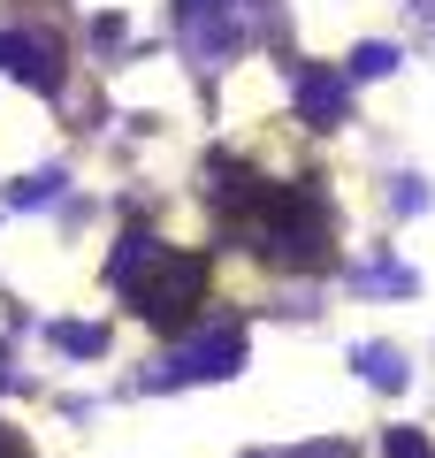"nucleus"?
I'll use <instances>...</instances> for the list:
<instances>
[{
	"label": "nucleus",
	"instance_id": "7ed1b4c3",
	"mask_svg": "<svg viewBox=\"0 0 435 458\" xmlns=\"http://www.w3.org/2000/svg\"><path fill=\"white\" fill-rule=\"evenodd\" d=\"M359 375H367L374 390H405L413 367H405V352H389V344H359Z\"/></svg>",
	"mask_w": 435,
	"mask_h": 458
},
{
	"label": "nucleus",
	"instance_id": "20e7f679",
	"mask_svg": "<svg viewBox=\"0 0 435 458\" xmlns=\"http://www.w3.org/2000/svg\"><path fill=\"white\" fill-rule=\"evenodd\" d=\"M389 458H435L420 428H389Z\"/></svg>",
	"mask_w": 435,
	"mask_h": 458
},
{
	"label": "nucleus",
	"instance_id": "f257e3e1",
	"mask_svg": "<svg viewBox=\"0 0 435 458\" xmlns=\"http://www.w3.org/2000/svg\"><path fill=\"white\" fill-rule=\"evenodd\" d=\"M107 276L145 321H183V313L199 306V291H207V267L183 260L176 245H153V237H123V252H115Z\"/></svg>",
	"mask_w": 435,
	"mask_h": 458
},
{
	"label": "nucleus",
	"instance_id": "f03ea898",
	"mask_svg": "<svg viewBox=\"0 0 435 458\" xmlns=\"http://www.w3.org/2000/svg\"><path fill=\"white\" fill-rule=\"evenodd\" d=\"M244 367V328H207V336L176 344L168 360H153V382L176 390V382H229Z\"/></svg>",
	"mask_w": 435,
	"mask_h": 458
},
{
	"label": "nucleus",
	"instance_id": "39448f33",
	"mask_svg": "<svg viewBox=\"0 0 435 458\" xmlns=\"http://www.w3.org/2000/svg\"><path fill=\"white\" fill-rule=\"evenodd\" d=\"M0 458H23V451H16V436H8V428H0Z\"/></svg>",
	"mask_w": 435,
	"mask_h": 458
}]
</instances>
